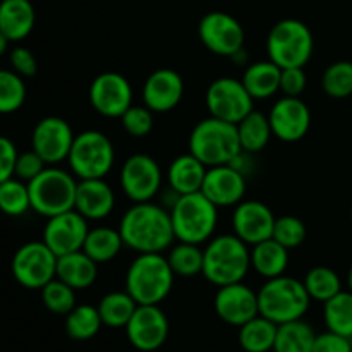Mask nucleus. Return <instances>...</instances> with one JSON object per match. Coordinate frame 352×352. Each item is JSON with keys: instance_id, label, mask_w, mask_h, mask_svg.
<instances>
[{"instance_id": "f257e3e1", "label": "nucleus", "mask_w": 352, "mask_h": 352, "mask_svg": "<svg viewBox=\"0 0 352 352\" xmlns=\"http://www.w3.org/2000/svg\"><path fill=\"white\" fill-rule=\"evenodd\" d=\"M124 246L141 253H164L175 241L170 210L157 203H134L119 223Z\"/></svg>"}, {"instance_id": "f03ea898", "label": "nucleus", "mask_w": 352, "mask_h": 352, "mask_svg": "<svg viewBox=\"0 0 352 352\" xmlns=\"http://www.w3.org/2000/svg\"><path fill=\"white\" fill-rule=\"evenodd\" d=\"M250 268V246L236 234H220L212 237L203 250L201 275L217 287L243 282Z\"/></svg>"}, {"instance_id": "7ed1b4c3", "label": "nucleus", "mask_w": 352, "mask_h": 352, "mask_svg": "<svg viewBox=\"0 0 352 352\" xmlns=\"http://www.w3.org/2000/svg\"><path fill=\"white\" fill-rule=\"evenodd\" d=\"M175 274L162 253H141L129 265L126 291L138 305H160L174 287Z\"/></svg>"}, {"instance_id": "20e7f679", "label": "nucleus", "mask_w": 352, "mask_h": 352, "mask_svg": "<svg viewBox=\"0 0 352 352\" xmlns=\"http://www.w3.org/2000/svg\"><path fill=\"white\" fill-rule=\"evenodd\" d=\"M243 151L236 124L217 117H206L192 127L189 134V153L206 167L232 164Z\"/></svg>"}, {"instance_id": "39448f33", "label": "nucleus", "mask_w": 352, "mask_h": 352, "mask_svg": "<svg viewBox=\"0 0 352 352\" xmlns=\"http://www.w3.org/2000/svg\"><path fill=\"white\" fill-rule=\"evenodd\" d=\"M170 219L179 243L205 244L219 226V208L198 191L179 196L170 206Z\"/></svg>"}, {"instance_id": "423d86ee", "label": "nucleus", "mask_w": 352, "mask_h": 352, "mask_svg": "<svg viewBox=\"0 0 352 352\" xmlns=\"http://www.w3.org/2000/svg\"><path fill=\"white\" fill-rule=\"evenodd\" d=\"M309 302L311 298L305 284L287 275L268 278L258 291L260 315L277 325L301 320L308 311Z\"/></svg>"}, {"instance_id": "0eeeda50", "label": "nucleus", "mask_w": 352, "mask_h": 352, "mask_svg": "<svg viewBox=\"0 0 352 352\" xmlns=\"http://www.w3.org/2000/svg\"><path fill=\"white\" fill-rule=\"evenodd\" d=\"M31 198V210L41 217L58 215V213L74 210L78 181L72 172L48 165L38 177L28 182Z\"/></svg>"}, {"instance_id": "6e6552de", "label": "nucleus", "mask_w": 352, "mask_h": 352, "mask_svg": "<svg viewBox=\"0 0 352 352\" xmlns=\"http://www.w3.org/2000/svg\"><path fill=\"white\" fill-rule=\"evenodd\" d=\"M315 38L308 24L287 17L274 24L267 36V54L282 69L305 67L311 60Z\"/></svg>"}, {"instance_id": "1a4fd4ad", "label": "nucleus", "mask_w": 352, "mask_h": 352, "mask_svg": "<svg viewBox=\"0 0 352 352\" xmlns=\"http://www.w3.org/2000/svg\"><path fill=\"white\" fill-rule=\"evenodd\" d=\"M67 164L78 179H105L116 164L112 141L95 129L76 134Z\"/></svg>"}, {"instance_id": "9d476101", "label": "nucleus", "mask_w": 352, "mask_h": 352, "mask_svg": "<svg viewBox=\"0 0 352 352\" xmlns=\"http://www.w3.org/2000/svg\"><path fill=\"white\" fill-rule=\"evenodd\" d=\"M10 270L24 289L41 291L57 275V254L43 241H31L14 253Z\"/></svg>"}, {"instance_id": "9b49d317", "label": "nucleus", "mask_w": 352, "mask_h": 352, "mask_svg": "<svg viewBox=\"0 0 352 352\" xmlns=\"http://www.w3.org/2000/svg\"><path fill=\"white\" fill-rule=\"evenodd\" d=\"M205 103L212 117L230 124H239L254 110V98L248 93L241 79L219 78L210 82Z\"/></svg>"}, {"instance_id": "f8f14e48", "label": "nucleus", "mask_w": 352, "mask_h": 352, "mask_svg": "<svg viewBox=\"0 0 352 352\" xmlns=\"http://www.w3.org/2000/svg\"><path fill=\"white\" fill-rule=\"evenodd\" d=\"M198 36L212 54L230 57L244 50L246 33L239 21L222 10L205 14L198 24Z\"/></svg>"}, {"instance_id": "ddd939ff", "label": "nucleus", "mask_w": 352, "mask_h": 352, "mask_svg": "<svg viewBox=\"0 0 352 352\" xmlns=\"http://www.w3.org/2000/svg\"><path fill=\"white\" fill-rule=\"evenodd\" d=\"M162 182L160 165L150 155H131L120 168V188L133 203L151 201L162 189Z\"/></svg>"}, {"instance_id": "4468645a", "label": "nucleus", "mask_w": 352, "mask_h": 352, "mask_svg": "<svg viewBox=\"0 0 352 352\" xmlns=\"http://www.w3.org/2000/svg\"><path fill=\"white\" fill-rule=\"evenodd\" d=\"M89 103L103 117L120 119L133 105V86L119 72H102L89 86Z\"/></svg>"}, {"instance_id": "2eb2a0df", "label": "nucleus", "mask_w": 352, "mask_h": 352, "mask_svg": "<svg viewBox=\"0 0 352 352\" xmlns=\"http://www.w3.org/2000/svg\"><path fill=\"white\" fill-rule=\"evenodd\" d=\"M76 134L62 117H45L38 120L31 134V148L47 165H58L67 160Z\"/></svg>"}, {"instance_id": "dca6fc26", "label": "nucleus", "mask_w": 352, "mask_h": 352, "mask_svg": "<svg viewBox=\"0 0 352 352\" xmlns=\"http://www.w3.org/2000/svg\"><path fill=\"white\" fill-rule=\"evenodd\" d=\"M131 346L141 352L158 351L168 337L167 315L158 305H138L126 325Z\"/></svg>"}, {"instance_id": "f3484780", "label": "nucleus", "mask_w": 352, "mask_h": 352, "mask_svg": "<svg viewBox=\"0 0 352 352\" xmlns=\"http://www.w3.org/2000/svg\"><path fill=\"white\" fill-rule=\"evenodd\" d=\"M89 232L88 220L76 210L50 217L45 223L43 243L58 256L81 251Z\"/></svg>"}, {"instance_id": "a211bd4d", "label": "nucleus", "mask_w": 352, "mask_h": 352, "mask_svg": "<svg viewBox=\"0 0 352 352\" xmlns=\"http://www.w3.org/2000/svg\"><path fill=\"white\" fill-rule=\"evenodd\" d=\"M268 119L277 140L296 143L301 141L311 127V110L301 96H282L272 107Z\"/></svg>"}, {"instance_id": "6ab92c4d", "label": "nucleus", "mask_w": 352, "mask_h": 352, "mask_svg": "<svg viewBox=\"0 0 352 352\" xmlns=\"http://www.w3.org/2000/svg\"><path fill=\"white\" fill-rule=\"evenodd\" d=\"M275 219L272 208L256 199H243L234 206L232 230L248 246L270 239L274 234Z\"/></svg>"}, {"instance_id": "aec40b11", "label": "nucleus", "mask_w": 352, "mask_h": 352, "mask_svg": "<svg viewBox=\"0 0 352 352\" xmlns=\"http://www.w3.org/2000/svg\"><path fill=\"white\" fill-rule=\"evenodd\" d=\"M213 306L219 318L232 327H243L244 323L260 315L258 292H254L243 282L219 287L213 299Z\"/></svg>"}, {"instance_id": "412c9836", "label": "nucleus", "mask_w": 352, "mask_h": 352, "mask_svg": "<svg viewBox=\"0 0 352 352\" xmlns=\"http://www.w3.org/2000/svg\"><path fill=\"white\" fill-rule=\"evenodd\" d=\"M201 192L217 208L236 206L246 195V175L232 164L208 167Z\"/></svg>"}, {"instance_id": "4be33fe9", "label": "nucleus", "mask_w": 352, "mask_h": 352, "mask_svg": "<svg viewBox=\"0 0 352 352\" xmlns=\"http://www.w3.org/2000/svg\"><path fill=\"white\" fill-rule=\"evenodd\" d=\"M141 96L143 105L153 113H167L181 103L184 96V79L174 69H157L144 81Z\"/></svg>"}, {"instance_id": "5701e85b", "label": "nucleus", "mask_w": 352, "mask_h": 352, "mask_svg": "<svg viewBox=\"0 0 352 352\" xmlns=\"http://www.w3.org/2000/svg\"><path fill=\"white\" fill-rule=\"evenodd\" d=\"M116 208V192L105 179H79L76 212L86 220H103Z\"/></svg>"}, {"instance_id": "b1692460", "label": "nucleus", "mask_w": 352, "mask_h": 352, "mask_svg": "<svg viewBox=\"0 0 352 352\" xmlns=\"http://www.w3.org/2000/svg\"><path fill=\"white\" fill-rule=\"evenodd\" d=\"M206 170L208 167L192 153L179 155L170 162L167 168L168 189H172L177 196L201 191Z\"/></svg>"}, {"instance_id": "393cba45", "label": "nucleus", "mask_w": 352, "mask_h": 352, "mask_svg": "<svg viewBox=\"0 0 352 352\" xmlns=\"http://www.w3.org/2000/svg\"><path fill=\"white\" fill-rule=\"evenodd\" d=\"M36 21V12L30 0H2L0 2V31L9 41H23L30 36Z\"/></svg>"}, {"instance_id": "a878e982", "label": "nucleus", "mask_w": 352, "mask_h": 352, "mask_svg": "<svg viewBox=\"0 0 352 352\" xmlns=\"http://www.w3.org/2000/svg\"><path fill=\"white\" fill-rule=\"evenodd\" d=\"M57 278L71 285L74 291H85L95 284L98 277V263L93 261L85 251L64 254L57 258Z\"/></svg>"}, {"instance_id": "bb28decb", "label": "nucleus", "mask_w": 352, "mask_h": 352, "mask_svg": "<svg viewBox=\"0 0 352 352\" xmlns=\"http://www.w3.org/2000/svg\"><path fill=\"white\" fill-rule=\"evenodd\" d=\"M280 74L282 67L268 58L248 65L241 81L254 100H268L280 91Z\"/></svg>"}, {"instance_id": "cd10ccee", "label": "nucleus", "mask_w": 352, "mask_h": 352, "mask_svg": "<svg viewBox=\"0 0 352 352\" xmlns=\"http://www.w3.org/2000/svg\"><path fill=\"white\" fill-rule=\"evenodd\" d=\"M289 267V250L275 239L261 241L251 250V268L263 278L285 275Z\"/></svg>"}, {"instance_id": "c85d7f7f", "label": "nucleus", "mask_w": 352, "mask_h": 352, "mask_svg": "<svg viewBox=\"0 0 352 352\" xmlns=\"http://www.w3.org/2000/svg\"><path fill=\"white\" fill-rule=\"evenodd\" d=\"M236 126L241 148H243L244 153H260L263 148H267V144L270 143V138L274 136L268 116L256 112V110L248 113Z\"/></svg>"}, {"instance_id": "c756f323", "label": "nucleus", "mask_w": 352, "mask_h": 352, "mask_svg": "<svg viewBox=\"0 0 352 352\" xmlns=\"http://www.w3.org/2000/svg\"><path fill=\"white\" fill-rule=\"evenodd\" d=\"M278 325L265 316L258 315L239 327V346L246 352L274 351Z\"/></svg>"}, {"instance_id": "7c9ffc66", "label": "nucleus", "mask_w": 352, "mask_h": 352, "mask_svg": "<svg viewBox=\"0 0 352 352\" xmlns=\"http://www.w3.org/2000/svg\"><path fill=\"white\" fill-rule=\"evenodd\" d=\"M122 248L124 241L119 229H112V227H95V229H89L82 251L93 261H96L100 265L109 263L113 258H117V254L120 253Z\"/></svg>"}, {"instance_id": "2f4dec72", "label": "nucleus", "mask_w": 352, "mask_h": 352, "mask_svg": "<svg viewBox=\"0 0 352 352\" xmlns=\"http://www.w3.org/2000/svg\"><path fill=\"white\" fill-rule=\"evenodd\" d=\"M96 308L102 316L103 325L110 329H126L131 316L136 311L138 302L127 291H113L103 296Z\"/></svg>"}, {"instance_id": "473e14b6", "label": "nucleus", "mask_w": 352, "mask_h": 352, "mask_svg": "<svg viewBox=\"0 0 352 352\" xmlns=\"http://www.w3.org/2000/svg\"><path fill=\"white\" fill-rule=\"evenodd\" d=\"M316 333L309 323L301 320L278 325L274 352H313Z\"/></svg>"}, {"instance_id": "72a5a7b5", "label": "nucleus", "mask_w": 352, "mask_h": 352, "mask_svg": "<svg viewBox=\"0 0 352 352\" xmlns=\"http://www.w3.org/2000/svg\"><path fill=\"white\" fill-rule=\"evenodd\" d=\"M323 320L330 332L352 339V291H340L323 302Z\"/></svg>"}, {"instance_id": "f704fd0d", "label": "nucleus", "mask_w": 352, "mask_h": 352, "mask_svg": "<svg viewBox=\"0 0 352 352\" xmlns=\"http://www.w3.org/2000/svg\"><path fill=\"white\" fill-rule=\"evenodd\" d=\"M103 322L98 308L91 305L74 306L71 313L65 315V332L74 340H89L100 332Z\"/></svg>"}, {"instance_id": "c9c22d12", "label": "nucleus", "mask_w": 352, "mask_h": 352, "mask_svg": "<svg viewBox=\"0 0 352 352\" xmlns=\"http://www.w3.org/2000/svg\"><path fill=\"white\" fill-rule=\"evenodd\" d=\"M302 284H305L311 301L315 299V301L327 302L342 291V280H340L339 274L329 267H313L306 274Z\"/></svg>"}, {"instance_id": "e433bc0d", "label": "nucleus", "mask_w": 352, "mask_h": 352, "mask_svg": "<svg viewBox=\"0 0 352 352\" xmlns=\"http://www.w3.org/2000/svg\"><path fill=\"white\" fill-rule=\"evenodd\" d=\"M172 272L177 277H196L203 272V250L199 244L179 243L170 248L167 256Z\"/></svg>"}, {"instance_id": "4c0bfd02", "label": "nucleus", "mask_w": 352, "mask_h": 352, "mask_svg": "<svg viewBox=\"0 0 352 352\" xmlns=\"http://www.w3.org/2000/svg\"><path fill=\"white\" fill-rule=\"evenodd\" d=\"M26 82L17 72L0 69V116L17 112L26 102Z\"/></svg>"}, {"instance_id": "58836bf2", "label": "nucleus", "mask_w": 352, "mask_h": 352, "mask_svg": "<svg viewBox=\"0 0 352 352\" xmlns=\"http://www.w3.org/2000/svg\"><path fill=\"white\" fill-rule=\"evenodd\" d=\"M31 210L30 189L17 177L7 179L0 184V212L9 217H21Z\"/></svg>"}, {"instance_id": "ea45409f", "label": "nucleus", "mask_w": 352, "mask_h": 352, "mask_svg": "<svg viewBox=\"0 0 352 352\" xmlns=\"http://www.w3.org/2000/svg\"><path fill=\"white\" fill-rule=\"evenodd\" d=\"M322 88L330 98H349L352 95V62L337 60L325 69Z\"/></svg>"}, {"instance_id": "a19ab883", "label": "nucleus", "mask_w": 352, "mask_h": 352, "mask_svg": "<svg viewBox=\"0 0 352 352\" xmlns=\"http://www.w3.org/2000/svg\"><path fill=\"white\" fill-rule=\"evenodd\" d=\"M41 301L54 315H67L76 306V291L55 277L41 289Z\"/></svg>"}, {"instance_id": "79ce46f5", "label": "nucleus", "mask_w": 352, "mask_h": 352, "mask_svg": "<svg viewBox=\"0 0 352 352\" xmlns=\"http://www.w3.org/2000/svg\"><path fill=\"white\" fill-rule=\"evenodd\" d=\"M272 239L277 241L289 251L301 246L306 239V226L301 219L294 215H284L275 219Z\"/></svg>"}, {"instance_id": "37998d69", "label": "nucleus", "mask_w": 352, "mask_h": 352, "mask_svg": "<svg viewBox=\"0 0 352 352\" xmlns=\"http://www.w3.org/2000/svg\"><path fill=\"white\" fill-rule=\"evenodd\" d=\"M124 131L133 138H144L153 129V112L146 105H131L120 117Z\"/></svg>"}, {"instance_id": "c03bdc74", "label": "nucleus", "mask_w": 352, "mask_h": 352, "mask_svg": "<svg viewBox=\"0 0 352 352\" xmlns=\"http://www.w3.org/2000/svg\"><path fill=\"white\" fill-rule=\"evenodd\" d=\"M45 167H47V164H45L43 158L31 148L30 151L19 153V157H17L14 177L21 179V181H24L28 184L34 177H38L45 170Z\"/></svg>"}, {"instance_id": "a18cd8bd", "label": "nucleus", "mask_w": 352, "mask_h": 352, "mask_svg": "<svg viewBox=\"0 0 352 352\" xmlns=\"http://www.w3.org/2000/svg\"><path fill=\"white\" fill-rule=\"evenodd\" d=\"M308 86L305 67L282 69L280 93L284 96H301Z\"/></svg>"}, {"instance_id": "49530a36", "label": "nucleus", "mask_w": 352, "mask_h": 352, "mask_svg": "<svg viewBox=\"0 0 352 352\" xmlns=\"http://www.w3.org/2000/svg\"><path fill=\"white\" fill-rule=\"evenodd\" d=\"M10 65L12 71L17 72L21 78H33L38 72V62L33 52L26 47H16L10 52Z\"/></svg>"}, {"instance_id": "de8ad7c7", "label": "nucleus", "mask_w": 352, "mask_h": 352, "mask_svg": "<svg viewBox=\"0 0 352 352\" xmlns=\"http://www.w3.org/2000/svg\"><path fill=\"white\" fill-rule=\"evenodd\" d=\"M313 352H352V344L349 337L327 330L323 333H316Z\"/></svg>"}, {"instance_id": "09e8293b", "label": "nucleus", "mask_w": 352, "mask_h": 352, "mask_svg": "<svg viewBox=\"0 0 352 352\" xmlns=\"http://www.w3.org/2000/svg\"><path fill=\"white\" fill-rule=\"evenodd\" d=\"M17 157L19 153H17L16 144L7 136H0V184L14 177Z\"/></svg>"}, {"instance_id": "8fccbe9b", "label": "nucleus", "mask_w": 352, "mask_h": 352, "mask_svg": "<svg viewBox=\"0 0 352 352\" xmlns=\"http://www.w3.org/2000/svg\"><path fill=\"white\" fill-rule=\"evenodd\" d=\"M9 43H10V41L7 40L6 34H3L2 31H0V57H2V55L7 52V48H9Z\"/></svg>"}, {"instance_id": "3c124183", "label": "nucleus", "mask_w": 352, "mask_h": 352, "mask_svg": "<svg viewBox=\"0 0 352 352\" xmlns=\"http://www.w3.org/2000/svg\"><path fill=\"white\" fill-rule=\"evenodd\" d=\"M347 285H349V291H352V265L349 268V274H347Z\"/></svg>"}, {"instance_id": "603ef678", "label": "nucleus", "mask_w": 352, "mask_h": 352, "mask_svg": "<svg viewBox=\"0 0 352 352\" xmlns=\"http://www.w3.org/2000/svg\"><path fill=\"white\" fill-rule=\"evenodd\" d=\"M351 220H352V206H351Z\"/></svg>"}, {"instance_id": "864d4df0", "label": "nucleus", "mask_w": 352, "mask_h": 352, "mask_svg": "<svg viewBox=\"0 0 352 352\" xmlns=\"http://www.w3.org/2000/svg\"><path fill=\"white\" fill-rule=\"evenodd\" d=\"M0 2H2V0H0Z\"/></svg>"}]
</instances>
